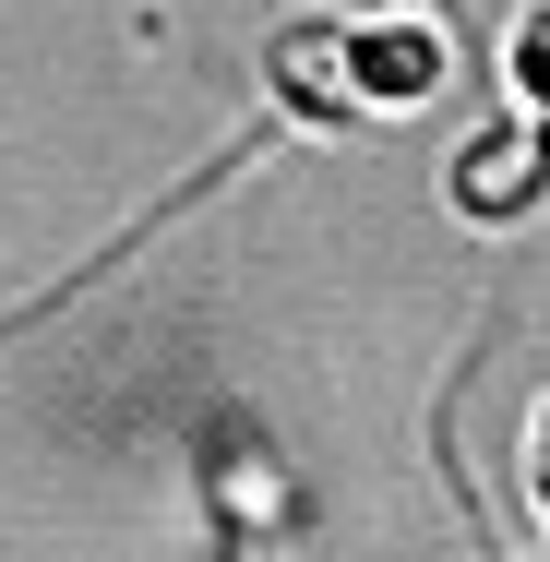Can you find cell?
Returning <instances> with one entry per match:
<instances>
[{"instance_id": "cell-3", "label": "cell", "mask_w": 550, "mask_h": 562, "mask_svg": "<svg viewBox=\"0 0 550 562\" xmlns=\"http://www.w3.org/2000/svg\"><path fill=\"white\" fill-rule=\"evenodd\" d=\"M503 97H515V120L550 132V0H527L515 36H503Z\"/></svg>"}, {"instance_id": "cell-2", "label": "cell", "mask_w": 550, "mask_h": 562, "mask_svg": "<svg viewBox=\"0 0 550 562\" xmlns=\"http://www.w3.org/2000/svg\"><path fill=\"white\" fill-rule=\"evenodd\" d=\"M263 144H276V120H251V132H239L227 156H204L192 180H168V204H156V216H132V227H120V239H109V251H85L72 276H48L36 300H12V312H0V347H12V336H36L48 312H72L85 288H109V263H132V251H144V239H156V227H168V216H192V204H216V192H227V180H239V168H251V156H263Z\"/></svg>"}, {"instance_id": "cell-4", "label": "cell", "mask_w": 550, "mask_h": 562, "mask_svg": "<svg viewBox=\"0 0 550 562\" xmlns=\"http://www.w3.org/2000/svg\"><path fill=\"white\" fill-rule=\"evenodd\" d=\"M527 503H539V515H550V407H539V419H527Z\"/></svg>"}, {"instance_id": "cell-1", "label": "cell", "mask_w": 550, "mask_h": 562, "mask_svg": "<svg viewBox=\"0 0 550 562\" xmlns=\"http://www.w3.org/2000/svg\"><path fill=\"white\" fill-rule=\"evenodd\" d=\"M276 97L324 132H371L442 97V24L431 12H300L276 36Z\"/></svg>"}]
</instances>
